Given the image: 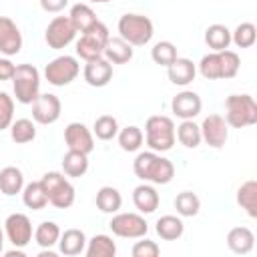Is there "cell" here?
Instances as JSON below:
<instances>
[{
    "label": "cell",
    "instance_id": "obj_1",
    "mask_svg": "<svg viewBox=\"0 0 257 257\" xmlns=\"http://www.w3.org/2000/svg\"><path fill=\"white\" fill-rule=\"evenodd\" d=\"M177 137H175V122L171 116L165 114H153L145 122V143L155 153H167L173 149Z\"/></svg>",
    "mask_w": 257,
    "mask_h": 257
},
{
    "label": "cell",
    "instance_id": "obj_2",
    "mask_svg": "<svg viewBox=\"0 0 257 257\" xmlns=\"http://www.w3.org/2000/svg\"><path fill=\"white\" fill-rule=\"evenodd\" d=\"M116 30H118V36L122 40H126L131 46H145L155 36L153 20L145 14H133V12L122 14L118 18Z\"/></svg>",
    "mask_w": 257,
    "mask_h": 257
},
{
    "label": "cell",
    "instance_id": "obj_3",
    "mask_svg": "<svg viewBox=\"0 0 257 257\" xmlns=\"http://www.w3.org/2000/svg\"><path fill=\"white\" fill-rule=\"evenodd\" d=\"M229 126L245 128L257 124V102L251 94H229L225 98V116Z\"/></svg>",
    "mask_w": 257,
    "mask_h": 257
},
{
    "label": "cell",
    "instance_id": "obj_4",
    "mask_svg": "<svg viewBox=\"0 0 257 257\" xmlns=\"http://www.w3.org/2000/svg\"><path fill=\"white\" fill-rule=\"evenodd\" d=\"M40 185L48 197V203L56 209H68L72 207L74 203V197H76V191L72 187V183L64 177V173H58V171H50V173H44L42 179H40Z\"/></svg>",
    "mask_w": 257,
    "mask_h": 257
},
{
    "label": "cell",
    "instance_id": "obj_5",
    "mask_svg": "<svg viewBox=\"0 0 257 257\" xmlns=\"http://www.w3.org/2000/svg\"><path fill=\"white\" fill-rule=\"evenodd\" d=\"M12 90L20 104H32L40 94V72L34 64H18L12 76Z\"/></svg>",
    "mask_w": 257,
    "mask_h": 257
},
{
    "label": "cell",
    "instance_id": "obj_6",
    "mask_svg": "<svg viewBox=\"0 0 257 257\" xmlns=\"http://www.w3.org/2000/svg\"><path fill=\"white\" fill-rule=\"evenodd\" d=\"M108 36H110L108 34V28L98 20L88 30L80 32V38L76 40V56H80L84 62L86 60L100 58L102 52H104V44H106Z\"/></svg>",
    "mask_w": 257,
    "mask_h": 257
},
{
    "label": "cell",
    "instance_id": "obj_7",
    "mask_svg": "<svg viewBox=\"0 0 257 257\" xmlns=\"http://www.w3.org/2000/svg\"><path fill=\"white\" fill-rule=\"evenodd\" d=\"M78 74H80V64L76 56H70V54L56 56L44 66V78L52 86H66L72 80H76Z\"/></svg>",
    "mask_w": 257,
    "mask_h": 257
},
{
    "label": "cell",
    "instance_id": "obj_8",
    "mask_svg": "<svg viewBox=\"0 0 257 257\" xmlns=\"http://www.w3.org/2000/svg\"><path fill=\"white\" fill-rule=\"evenodd\" d=\"M108 227L112 235L122 239H141L149 231V225L141 213H114Z\"/></svg>",
    "mask_w": 257,
    "mask_h": 257
},
{
    "label": "cell",
    "instance_id": "obj_9",
    "mask_svg": "<svg viewBox=\"0 0 257 257\" xmlns=\"http://www.w3.org/2000/svg\"><path fill=\"white\" fill-rule=\"evenodd\" d=\"M4 237L12 243V247L24 249L34 237V229H32V223H30V217L24 215V213L8 215L6 221H4Z\"/></svg>",
    "mask_w": 257,
    "mask_h": 257
},
{
    "label": "cell",
    "instance_id": "obj_10",
    "mask_svg": "<svg viewBox=\"0 0 257 257\" xmlns=\"http://www.w3.org/2000/svg\"><path fill=\"white\" fill-rule=\"evenodd\" d=\"M74 36H76V28L68 16H54L44 30V40L48 48H54V50L66 48L74 40Z\"/></svg>",
    "mask_w": 257,
    "mask_h": 257
},
{
    "label": "cell",
    "instance_id": "obj_11",
    "mask_svg": "<svg viewBox=\"0 0 257 257\" xmlns=\"http://www.w3.org/2000/svg\"><path fill=\"white\" fill-rule=\"evenodd\" d=\"M62 102L52 92H40L32 102V120L38 124H54L60 118Z\"/></svg>",
    "mask_w": 257,
    "mask_h": 257
},
{
    "label": "cell",
    "instance_id": "obj_12",
    "mask_svg": "<svg viewBox=\"0 0 257 257\" xmlns=\"http://www.w3.org/2000/svg\"><path fill=\"white\" fill-rule=\"evenodd\" d=\"M201 126V139L213 147V149H223L227 139H229V124L221 114H209L203 118Z\"/></svg>",
    "mask_w": 257,
    "mask_h": 257
},
{
    "label": "cell",
    "instance_id": "obj_13",
    "mask_svg": "<svg viewBox=\"0 0 257 257\" xmlns=\"http://www.w3.org/2000/svg\"><path fill=\"white\" fill-rule=\"evenodd\" d=\"M64 143L70 151L90 155L94 151V135L84 122H68L64 128Z\"/></svg>",
    "mask_w": 257,
    "mask_h": 257
},
{
    "label": "cell",
    "instance_id": "obj_14",
    "mask_svg": "<svg viewBox=\"0 0 257 257\" xmlns=\"http://www.w3.org/2000/svg\"><path fill=\"white\" fill-rule=\"evenodd\" d=\"M22 50V32L8 16H0V54L14 56Z\"/></svg>",
    "mask_w": 257,
    "mask_h": 257
},
{
    "label": "cell",
    "instance_id": "obj_15",
    "mask_svg": "<svg viewBox=\"0 0 257 257\" xmlns=\"http://www.w3.org/2000/svg\"><path fill=\"white\" fill-rule=\"evenodd\" d=\"M203 108V100L197 92L193 90H181L179 94L173 96L171 100V110L177 118L181 120H189V118H195Z\"/></svg>",
    "mask_w": 257,
    "mask_h": 257
},
{
    "label": "cell",
    "instance_id": "obj_16",
    "mask_svg": "<svg viewBox=\"0 0 257 257\" xmlns=\"http://www.w3.org/2000/svg\"><path fill=\"white\" fill-rule=\"evenodd\" d=\"M82 76H84V80H86L88 86L102 88V86H106L112 80V64L104 56L94 58V60H86L84 70H82Z\"/></svg>",
    "mask_w": 257,
    "mask_h": 257
},
{
    "label": "cell",
    "instance_id": "obj_17",
    "mask_svg": "<svg viewBox=\"0 0 257 257\" xmlns=\"http://www.w3.org/2000/svg\"><path fill=\"white\" fill-rule=\"evenodd\" d=\"M167 76L173 84L177 86H187L195 80L197 76V64L191 60V58H183V56H177L169 66H167Z\"/></svg>",
    "mask_w": 257,
    "mask_h": 257
},
{
    "label": "cell",
    "instance_id": "obj_18",
    "mask_svg": "<svg viewBox=\"0 0 257 257\" xmlns=\"http://www.w3.org/2000/svg\"><path fill=\"white\" fill-rule=\"evenodd\" d=\"M133 203L137 207L139 213L143 215H151L159 209V203H161V197L155 189V185H149V183H141L135 187L133 191Z\"/></svg>",
    "mask_w": 257,
    "mask_h": 257
},
{
    "label": "cell",
    "instance_id": "obj_19",
    "mask_svg": "<svg viewBox=\"0 0 257 257\" xmlns=\"http://www.w3.org/2000/svg\"><path fill=\"white\" fill-rule=\"evenodd\" d=\"M86 235L82 229H66L60 233V239H58V251L64 255V257H76L80 253H84L86 249Z\"/></svg>",
    "mask_w": 257,
    "mask_h": 257
},
{
    "label": "cell",
    "instance_id": "obj_20",
    "mask_svg": "<svg viewBox=\"0 0 257 257\" xmlns=\"http://www.w3.org/2000/svg\"><path fill=\"white\" fill-rule=\"evenodd\" d=\"M102 56L110 62V64H126L128 60H133L135 56V48L122 40L120 36H108L106 44H104V52Z\"/></svg>",
    "mask_w": 257,
    "mask_h": 257
},
{
    "label": "cell",
    "instance_id": "obj_21",
    "mask_svg": "<svg viewBox=\"0 0 257 257\" xmlns=\"http://www.w3.org/2000/svg\"><path fill=\"white\" fill-rule=\"evenodd\" d=\"M253 245H255V235L249 227H233L229 233H227V247L237 253V255H247L253 251Z\"/></svg>",
    "mask_w": 257,
    "mask_h": 257
},
{
    "label": "cell",
    "instance_id": "obj_22",
    "mask_svg": "<svg viewBox=\"0 0 257 257\" xmlns=\"http://www.w3.org/2000/svg\"><path fill=\"white\" fill-rule=\"evenodd\" d=\"M96 209L100 213H106V215H114L120 211L122 207V195L118 189L110 187V185H104L96 191Z\"/></svg>",
    "mask_w": 257,
    "mask_h": 257
},
{
    "label": "cell",
    "instance_id": "obj_23",
    "mask_svg": "<svg viewBox=\"0 0 257 257\" xmlns=\"http://www.w3.org/2000/svg\"><path fill=\"white\" fill-rule=\"evenodd\" d=\"M155 231L163 241H177L185 233V223L177 215H163L157 219Z\"/></svg>",
    "mask_w": 257,
    "mask_h": 257
},
{
    "label": "cell",
    "instance_id": "obj_24",
    "mask_svg": "<svg viewBox=\"0 0 257 257\" xmlns=\"http://www.w3.org/2000/svg\"><path fill=\"white\" fill-rule=\"evenodd\" d=\"M24 189V173L18 167H4L0 171V193L6 197H14Z\"/></svg>",
    "mask_w": 257,
    "mask_h": 257
},
{
    "label": "cell",
    "instance_id": "obj_25",
    "mask_svg": "<svg viewBox=\"0 0 257 257\" xmlns=\"http://www.w3.org/2000/svg\"><path fill=\"white\" fill-rule=\"evenodd\" d=\"M84 253H86V257H114L116 255V243L112 241L110 235L98 233L86 241Z\"/></svg>",
    "mask_w": 257,
    "mask_h": 257
},
{
    "label": "cell",
    "instance_id": "obj_26",
    "mask_svg": "<svg viewBox=\"0 0 257 257\" xmlns=\"http://www.w3.org/2000/svg\"><path fill=\"white\" fill-rule=\"evenodd\" d=\"M88 171V155L78 153V151H66L62 157V173L66 177L78 179Z\"/></svg>",
    "mask_w": 257,
    "mask_h": 257
},
{
    "label": "cell",
    "instance_id": "obj_27",
    "mask_svg": "<svg viewBox=\"0 0 257 257\" xmlns=\"http://www.w3.org/2000/svg\"><path fill=\"white\" fill-rule=\"evenodd\" d=\"M237 205L251 217H257V181L249 179L237 189Z\"/></svg>",
    "mask_w": 257,
    "mask_h": 257
},
{
    "label": "cell",
    "instance_id": "obj_28",
    "mask_svg": "<svg viewBox=\"0 0 257 257\" xmlns=\"http://www.w3.org/2000/svg\"><path fill=\"white\" fill-rule=\"evenodd\" d=\"M68 18H70V22L74 24L76 32H84V30H88L90 26H94V24L98 22L94 10H92L86 2L74 4V6L70 8V12H68Z\"/></svg>",
    "mask_w": 257,
    "mask_h": 257
},
{
    "label": "cell",
    "instance_id": "obj_29",
    "mask_svg": "<svg viewBox=\"0 0 257 257\" xmlns=\"http://www.w3.org/2000/svg\"><path fill=\"white\" fill-rule=\"evenodd\" d=\"M175 137L187 149H197L203 143V139H201V126L193 118L181 120V124L175 128Z\"/></svg>",
    "mask_w": 257,
    "mask_h": 257
},
{
    "label": "cell",
    "instance_id": "obj_30",
    "mask_svg": "<svg viewBox=\"0 0 257 257\" xmlns=\"http://www.w3.org/2000/svg\"><path fill=\"white\" fill-rule=\"evenodd\" d=\"M205 44L213 52L229 48V44H231V30L225 24H211V26H207V30H205Z\"/></svg>",
    "mask_w": 257,
    "mask_h": 257
},
{
    "label": "cell",
    "instance_id": "obj_31",
    "mask_svg": "<svg viewBox=\"0 0 257 257\" xmlns=\"http://www.w3.org/2000/svg\"><path fill=\"white\" fill-rule=\"evenodd\" d=\"M60 227L54 221H42L36 229H34V241L40 249H52L54 245H58L60 239Z\"/></svg>",
    "mask_w": 257,
    "mask_h": 257
},
{
    "label": "cell",
    "instance_id": "obj_32",
    "mask_svg": "<svg viewBox=\"0 0 257 257\" xmlns=\"http://www.w3.org/2000/svg\"><path fill=\"white\" fill-rule=\"evenodd\" d=\"M116 139H118V145L124 153H137L145 143V133L137 124H128L124 128H118Z\"/></svg>",
    "mask_w": 257,
    "mask_h": 257
},
{
    "label": "cell",
    "instance_id": "obj_33",
    "mask_svg": "<svg viewBox=\"0 0 257 257\" xmlns=\"http://www.w3.org/2000/svg\"><path fill=\"white\" fill-rule=\"evenodd\" d=\"M22 203L28 209H32V211H40V209H44L48 205V197H46L40 181H32V183L24 185V189H22Z\"/></svg>",
    "mask_w": 257,
    "mask_h": 257
},
{
    "label": "cell",
    "instance_id": "obj_34",
    "mask_svg": "<svg viewBox=\"0 0 257 257\" xmlns=\"http://www.w3.org/2000/svg\"><path fill=\"white\" fill-rule=\"evenodd\" d=\"M10 139L16 145H26L36 139V124L30 118H16L10 124Z\"/></svg>",
    "mask_w": 257,
    "mask_h": 257
},
{
    "label": "cell",
    "instance_id": "obj_35",
    "mask_svg": "<svg viewBox=\"0 0 257 257\" xmlns=\"http://www.w3.org/2000/svg\"><path fill=\"white\" fill-rule=\"evenodd\" d=\"M175 209L179 217H195L201 211V199L193 191H183L175 197Z\"/></svg>",
    "mask_w": 257,
    "mask_h": 257
},
{
    "label": "cell",
    "instance_id": "obj_36",
    "mask_svg": "<svg viewBox=\"0 0 257 257\" xmlns=\"http://www.w3.org/2000/svg\"><path fill=\"white\" fill-rule=\"evenodd\" d=\"M157 159H159V153H155V151H143V153H139V155L135 157V161H133V171H135V175H137L143 183H149Z\"/></svg>",
    "mask_w": 257,
    "mask_h": 257
},
{
    "label": "cell",
    "instance_id": "obj_37",
    "mask_svg": "<svg viewBox=\"0 0 257 257\" xmlns=\"http://www.w3.org/2000/svg\"><path fill=\"white\" fill-rule=\"evenodd\" d=\"M118 120L112 114H100L92 124V135L100 141H112L118 135Z\"/></svg>",
    "mask_w": 257,
    "mask_h": 257
},
{
    "label": "cell",
    "instance_id": "obj_38",
    "mask_svg": "<svg viewBox=\"0 0 257 257\" xmlns=\"http://www.w3.org/2000/svg\"><path fill=\"white\" fill-rule=\"evenodd\" d=\"M257 40V28L253 22H241L237 28L231 32V42L237 48H251Z\"/></svg>",
    "mask_w": 257,
    "mask_h": 257
},
{
    "label": "cell",
    "instance_id": "obj_39",
    "mask_svg": "<svg viewBox=\"0 0 257 257\" xmlns=\"http://www.w3.org/2000/svg\"><path fill=\"white\" fill-rule=\"evenodd\" d=\"M173 177H175V165L167 157L159 155V159H157V163L153 167L149 183H153V185H169L173 181Z\"/></svg>",
    "mask_w": 257,
    "mask_h": 257
},
{
    "label": "cell",
    "instance_id": "obj_40",
    "mask_svg": "<svg viewBox=\"0 0 257 257\" xmlns=\"http://www.w3.org/2000/svg\"><path fill=\"white\" fill-rule=\"evenodd\" d=\"M177 46L171 42V40H159L153 48H151V58L155 64H161V66H169L175 58H177Z\"/></svg>",
    "mask_w": 257,
    "mask_h": 257
},
{
    "label": "cell",
    "instance_id": "obj_41",
    "mask_svg": "<svg viewBox=\"0 0 257 257\" xmlns=\"http://www.w3.org/2000/svg\"><path fill=\"white\" fill-rule=\"evenodd\" d=\"M219 62H221V78H233L237 76L241 68V58L235 50H219Z\"/></svg>",
    "mask_w": 257,
    "mask_h": 257
},
{
    "label": "cell",
    "instance_id": "obj_42",
    "mask_svg": "<svg viewBox=\"0 0 257 257\" xmlns=\"http://www.w3.org/2000/svg\"><path fill=\"white\" fill-rule=\"evenodd\" d=\"M199 72L207 80H221V62H219V52H209L201 58L199 62Z\"/></svg>",
    "mask_w": 257,
    "mask_h": 257
},
{
    "label": "cell",
    "instance_id": "obj_43",
    "mask_svg": "<svg viewBox=\"0 0 257 257\" xmlns=\"http://www.w3.org/2000/svg\"><path fill=\"white\" fill-rule=\"evenodd\" d=\"M12 120H14V98L8 92L0 90V133L4 128H10Z\"/></svg>",
    "mask_w": 257,
    "mask_h": 257
},
{
    "label": "cell",
    "instance_id": "obj_44",
    "mask_svg": "<svg viewBox=\"0 0 257 257\" xmlns=\"http://www.w3.org/2000/svg\"><path fill=\"white\" fill-rule=\"evenodd\" d=\"M131 253H133V257H157V255L161 253V247H159L155 241L141 237V241H137V243L133 245Z\"/></svg>",
    "mask_w": 257,
    "mask_h": 257
},
{
    "label": "cell",
    "instance_id": "obj_45",
    "mask_svg": "<svg viewBox=\"0 0 257 257\" xmlns=\"http://www.w3.org/2000/svg\"><path fill=\"white\" fill-rule=\"evenodd\" d=\"M16 64L8 56H0V80H12Z\"/></svg>",
    "mask_w": 257,
    "mask_h": 257
},
{
    "label": "cell",
    "instance_id": "obj_46",
    "mask_svg": "<svg viewBox=\"0 0 257 257\" xmlns=\"http://www.w3.org/2000/svg\"><path fill=\"white\" fill-rule=\"evenodd\" d=\"M66 6H68V0H40V8L44 12H50V14L62 12Z\"/></svg>",
    "mask_w": 257,
    "mask_h": 257
},
{
    "label": "cell",
    "instance_id": "obj_47",
    "mask_svg": "<svg viewBox=\"0 0 257 257\" xmlns=\"http://www.w3.org/2000/svg\"><path fill=\"white\" fill-rule=\"evenodd\" d=\"M38 257H56V253H54L52 249H42V251L38 253Z\"/></svg>",
    "mask_w": 257,
    "mask_h": 257
},
{
    "label": "cell",
    "instance_id": "obj_48",
    "mask_svg": "<svg viewBox=\"0 0 257 257\" xmlns=\"http://www.w3.org/2000/svg\"><path fill=\"white\" fill-rule=\"evenodd\" d=\"M4 251V231H2V227H0V253Z\"/></svg>",
    "mask_w": 257,
    "mask_h": 257
},
{
    "label": "cell",
    "instance_id": "obj_49",
    "mask_svg": "<svg viewBox=\"0 0 257 257\" xmlns=\"http://www.w3.org/2000/svg\"><path fill=\"white\" fill-rule=\"evenodd\" d=\"M88 2H92V4H106V2H110V0H88Z\"/></svg>",
    "mask_w": 257,
    "mask_h": 257
}]
</instances>
